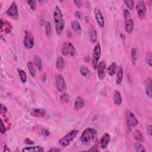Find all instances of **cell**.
<instances>
[{
    "mask_svg": "<svg viewBox=\"0 0 152 152\" xmlns=\"http://www.w3.org/2000/svg\"><path fill=\"white\" fill-rule=\"evenodd\" d=\"M54 20L56 33L57 35L60 36L64 31L65 23L62 13L58 5L55 7L54 11Z\"/></svg>",
    "mask_w": 152,
    "mask_h": 152,
    "instance_id": "cell-1",
    "label": "cell"
},
{
    "mask_svg": "<svg viewBox=\"0 0 152 152\" xmlns=\"http://www.w3.org/2000/svg\"><path fill=\"white\" fill-rule=\"evenodd\" d=\"M96 135V131L93 128H89L83 132L80 140L84 143H89L95 140Z\"/></svg>",
    "mask_w": 152,
    "mask_h": 152,
    "instance_id": "cell-2",
    "label": "cell"
},
{
    "mask_svg": "<svg viewBox=\"0 0 152 152\" xmlns=\"http://www.w3.org/2000/svg\"><path fill=\"white\" fill-rule=\"evenodd\" d=\"M78 131L77 130H73L70 132H69L67 134L64 136L62 139H61L59 141V143L60 145L62 147H67L71 143V141L76 138V137L77 135Z\"/></svg>",
    "mask_w": 152,
    "mask_h": 152,
    "instance_id": "cell-3",
    "label": "cell"
},
{
    "mask_svg": "<svg viewBox=\"0 0 152 152\" xmlns=\"http://www.w3.org/2000/svg\"><path fill=\"white\" fill-rule=\"evenodd\" d=\"M61 52L65 56H73L76 54V50L71 43L67 42L64 43V44L62 45Z\"/></svg>",
    "mask_w": 152,
    "mask_h": 152,
    "instance_id": "cell-4",
    "label": "cell"
},
{
    "mask_svg": "<svg viewBox=\"0 0 152 152\" xmlns=\"http://www.w3.org/2000/svg\"><path fill=\"white\" fill-rule=\"evenodd\" d=\"M101 55V47L100 43L97 42L96 44L93 49V56H92V64L93 68L96 69L99 64V61Z\"/></svg>",
    "mask_w": 152,
    "mask_h": 152,
    "instance_id": "cell-5",
    "label": "cell"
},
{
    "mask_svg": "<svg viewBox=\"0 0 152 152\" xmlns=\"http://www.w3.org/2000/svg\"><path fill=\"white\" fill-rule=\"evenodd\" d=\"M126 121L129 128H134L139 124L138 120L137 119L135 115L129 110H128L126 113Z\"/></svg>",
    "mask_w": 152,
    "mask_h": 152,
    "instance_id": "cell-6",
    "label": "cell"
},
{
    "mask_svg": "<svg viewBox=\"0 0 152 152\" xmlns=\"http://www.w3.org/2000/svg\"><path fill=\"white\" fill-rule=\"evenodd\" d=\"M55 83L56 89L60 93H63L66 90V84L64 78L61 74H57L55 77Z\"/></svg>",
    "mask_w": 152,
    "mask_h": 152,
    "instance_id": "cell-7",
    "label": "cell"
},
{
    "mask_svg": "<svg viewBox=\"0 0 152 152\" xmlns=\"http://www.w3.org/2000/svg\"><path fill=\"white\" fill-rule=\"evenodd\" d=\"M35 43L34 37L33 35L27 31H26L24 38V45L27 49H32Z\"/></svg>",
    "mask_w": 152,
    "mask_h": 152,
    "instance_id": "cell-8",
    "label": "cell"
},
{
    "mask_svg": "<svg viewBox=\"0 0 152 152\" xmlns=\"http://www.w3.org/2000/svg\"><path fill=\"white\" fill-rule=\"evenodd\" d=\"M136 9L137 13H138V15L140 19H143L144 17H145L146 15L147 10H146V4L143 1H140L137 3Z\"/></svg>",
    "mask_w": 152,
    "mask_h": 152,
    "instance_id": "cell-9",
    "label": "cell"
},
{
    "mask_svg": "<svg viewBox=\"0 0 152 152\" xmlns=\"http://www.w3.org/2000/svg\"><path fill=\"white\" fill-rule=\"evenodd\" d=\"M94 13H95V19L98 26L101 28H103L105 26V20L102 12L99 9L95 8L94 10Z\"/></svg>",
    "mask_w": 152,
    "mask_h": 152,
    "instance_id": "cell-10",
    "label": "cell"
},
{
    "mask_svg": "<svg viewBox=\"0 0 152 152\" xmlns=\"http://www.w3.org/2000/svg\"><path fill=\"white\" fill-rule=\"evenodd\" d=\"M7 14L13 18H17L19 17V11L17 4L15 2H13L10 7L7 10Z\"/></svg>",
    "mask_w": 152,
    "mask_h": 152,
    "instance_id": "cell-11",
    "label": "cell"
},
{
    "mask_svg": "<svg viewBox=\"0 0 152 152\" xmlns=\"http://www.w3.org/2000/svg\"><path fill=\"white\" fill-rule=\"evenodd\" d=\"M98 77L100 80H104L105 77V68H106V64L104 61L100 62L98 66Z\"/></svg>",
    "mask_w": 152,
    "mask_h": 152,
    "instance_id": "cell-12",
    "label": "cell"
},
{
    "mask_svg": "<svg viewBox=\"0 0 152 152\" xmlns=\"http://www.w3.org/2000/svg\"><path fill=\"white\" fill-rule=\"evenodd\" d=\"M45 114V110L41 108H34L31 111V115L37 118H43Z\"/></svg>",
    "mask_w": 152,
    "mask_h": 152,
    "instance_id": "cell-13",
    "label": "cell"
},
{
    "mask_svg": "<svg viewBox=\"0 0 152 152\" xmlns=\"http://www.w3.org/2000/svg\"><path fill=\"white\" fill-rule=\"evenodd\" d=\"M110 139H111V137L109 134H108V133L104 134L102 137V139H101L100 140V147L102 149H105L107 148L108 144H109V143L110 141Z\"/></svg>",
    "mask_w": 152,
    "mask_h": 152,
    "instance_id": "cell-14",
    "label": "cell"
},
{
    "mask_svg": "<svg viewBox=\"0 0 152 152\" xmlns=\"http://www.w3.org/2000/svg\"><path fill=\"white\" fill-rule=\"evenodd\" d=\"M134 24L133 20L130 18L127 19L125 20V31L128 33H131L134 30Z\"/></svg>",
    "mask_w": 152,
    "mask_h": 152,
    "instance_id": "cell-15",
    "label": "cell"
},
{
    "mask_svg": "<svg viewBox=\"0 0 152 152\" xmlns=\"http://www.w3.org/2000/svg\"><path fill=\"white\" fill-rule=\"evenodd\" d=\"M145 90L147 96L149 98L152 97V92H151V78H148L145 81Z\"/></svg>",
    "mask_w": 152,
    "mask_h": 152,
    "instance_id": "cell-16",
    "label": "cell"
},
{
    "mask_svg": "<svg viewBox=\"0 0 152 152\" xmlns=\"http://www.w3.org/2000/svg\"><path fill=\"white\" fill-rule=\"evenodd\" d=\"M123 77H124V70L122 67H119L118 71L117 78H116V83L118 85H121L123 81Z\"/></svg>",
    "mask_w": 152,
    "mask_h": 152,
    "instance_id": "cell-17",
    "label": "cell"
},
{
    "mask_svg": "<svg viewBox=\"0 0 152 152\" xmlns=\"http://www.w3.org/2000/svg\"><path fill=\"white\" fill-rule=\"evenodd\" d=\"M84 106V102L82 98L81 97H77L76 99L75 102H74V108L77 111L80 110Z\"/></svg>",
    "mask_w": 152,
    "mask_h": 152,
    "instance_id": "cell-18",
    "label": "cell"
},
{
    "mask_svg": "<svg viewBox=\"0 0 152 152\" xmlns=\"http://www.w3.org/2000/svg\"><path fill=\"white\" fill-rule=\"evenodd\" d=\"M89 38L90 40L92 43H95L97 40L98 38V35L96 31L95 30V29L94 27H91L89 29Z\"/></svg>",
    "mask_w": 152,
    "mask_h": 152,
    "instance_id": "cell-19",
    "label": "cell"
},
{
    "mask_svg": "<svg viewBox=\"0 0 152 152\" xmlns=\"http://www.w3.org/2000/svg\"><path fill=\"white\" fill-rule=\"evenodd\" d=\"M71 26L72 29L73 30L74 32L78 34L81 33V31H82L81 26L77 20H74L72 21L71 23Z\"/></svg>",
    "mask_w": 152,
    "mask_h": 152,
    "instance_id": "cell-20",
    "label": "cell"
},
{
    "mask_svg": "<svg viewBox=\"0 0 152 152\" xmlns=\"http://www.w3.org/2000/svg\"><path fill=\"white\" fill-rule=\"evenodd\" d=\"M44 149L41 146H34V147H27L22 150V151L26 152H42Z\"/></svg>",
    "mask_w": 152,
    "mask_h": 152,
    "instance_id": "cell-21",
    "label": "cell"
},
{
    "mask_svg": "<svg viewBox=\"0 0 152 152\" xmlns=\"http://www.w3.org/2000/svg\"><path fill=\"white\" fill-rule=\"evenodd\" d=\"M33 64L35 66L39 71H41L42 69V62L40 58L38 55H35L33 58Z\"/></svg>",
    "mask_w": 152,
    "mask_h": 152,
    "instance_id": "cell-22",
    "label": "cell"
},
{
    "mask_svg": "<svg viewBox=\"0 0 152 152\" xmlns=\"http://www.w3.org/2000/svg\"><path fill=\"white\" fill-rule=\"evenodd\" d=\"M114 103L117 105H120L122 103V96L119 92L115 90L114 93Z\"/></svg>",
    "mask_w": 152,
    "mask_h": 152,
    "instance_id": "cell-23",
    "label": "cell"
},
{
    "mask_svg": "<svg viewBox=\"0 0 152 152\" xmlns=\"http://www.w3.org/2000/svg\"><path fill=\"white\" fill-rule=\"evenodd\" d=\"M133 135H134V137L135 138V139L139 143L144 142V136L139 130H135V131L134 132Z\"/></svg>",
    "mask_w": 152,
    "mask_h": 152,
    "instance_id": "cell-24",
    "label": "cell"
},
{
    "mask_svg": "<svg viewBox=\"0 0 152 152\" xmlns=\"http://www.w3.org/2000/svg\"><path fill=\"white\" fill-rule=\"evenodd\" d=\"M56 68L59 70H62L65 68V61L63 58L60 56L57 58L56 62Z\"/></svg>",
    "mask_w": 152,
    "mask_h": 152,
    "instance_id": "cell-25",
    "label": "cell"
},
{
    "mask_svg": "<svg viewBox=\"0 0 152 152\" xmlns=\"http://www.w3.org/2000/svg\"><path fill=\"white\" fill-rule=\"evenodd\" d=\"M117 64H116L115 62H112L109 66V67L108 68V74H109L110 76H114V74L116 73V71H117Z\"/></svg>",
    "mask_w": 152,
    "mask_h": 152,
    "instance_id": "cell-26",
    "label": "cell"
},
{
    "mask_svg": "<svg viewBox=\"0 0 152 152\" xmlns=\"http://www.w3.org/2000/svg\"><path fill=\"white\" fill-rule=\"evenodd\" d=\"M27 66L29 70V71L31 74V75L33 77H35L36 76V71H35V65H33V63L32 61H29L27 64Z\"/></svg>",
    "mask_w": 152,
    "mask_h": 152,
    "instance_id": "cell-27",
    "label": "cell"
},
{
    "mask_svg": "<svg viewBox=\"0 0 152 152\" xmlns=\"http://www.w3.org/2000/svg\"><path fill=\"white\" fill-rule=\"evenodd\" d=\"M17 72L20 76L21 82H22L23 83H25L27 81V75H26V72L24 70H21L20 68L17 69Z\"/></svg>",
    "mask_w": 152,
    "mask_h": 152,
    "instance_id": "cell-28",
    "label": "cell"
},
{
    "mask_svg": "<svg viewBox=\"0 0 152 152\" xmlns=\"http://www.w3.org/2000/svg\"><path fill=\"white\" fill-rule=\"evenodd\" d=\"M45 29L46 36L50 38L52 35V27L49 21H47V22L45 23Z\"/></svg>",
    "mask_w": 152,
    "mask_h": 152,
    "instance_id": "cell-29",
    "label": "cell"
},
{
    "mask_svg": "<svg viewBox=\"0 0 152 152\" xmlns=\"http://www.w3.org/2000/svg\"><path fill=\"white\" fill-rule=\"evenodd\" d=\"M131 60L133 64L135 65L137 60V49L135 48H133L131 49Z\"/></svg>",
    "mask_w": 152,
    "mask_h": 152,
    "instance_id": "cell-30",
    "label": "cell"
},
{
    "mask_svg": "<svg viewBox=\"0 0 152 152\" xmlns=\"http://www.w3.org/2000/svg\"><path fill=\"white\" fill-rule=\"evenodd\" d=\"M80 71L81 74L84 77L88 76L90 73L89 70L88 69V68L86 67V66H84L81 67L80 69Z\"/></svg>",
    "mask_w": 152,
    "mask_h": 152,
    "instance_id": "cell-31",
    "label": "cell"
},
{
    "mask_svg": "<svg viewBox=\"0 0 152 152\" xmlns=\"http://www.w3.org/2000/svg\"><path fill=\"white\" fill-rule=\"evenodd\" d=\"M134 147L137 151L139 152H146V150L144 148L143 146L140 143H137L134 144Z\"/></svg>",
    "mask_w": 152,
    "mask_h": 152,
    "instance_id": "cell-32",
    "label": "cell"
},
{
    "mask_svg": "<svg viewBox=\"0 0 152 152\" xmlns=\"http://www.w3.org/2000/svg\"><path fill=\"white\" fill-rule=\"evenodd\" d=\"M27 3L29 5L31 9L33 11H35L37 8V3L36 1H27Z\"/></svg>",
    "mask_w": 152,
    "mask_h": 152,
    "instance_id": "cell-33",
    "label": "cell"
},
{
    "mask_svg": "<svg viewBox=\"0 0 152 152\" xmlns=\"http://www.w3.org/2000/svg\"><path fill=\"white\" fill-rule=\"evenodd\" d=\"M151 58H152L151 52H149L146 55V62L150 67H151V63H152Z\"/></svg>",
    "mask_w": 152,
    "mask_h": 152,
    "instance_id": "cell-34",
    "label": "cell"
},
{
    "mask_svg": "<svg viewBox=\"0 0 152 152\" xmlns=\"http://www.w3.org/2000/svg\"><path fill=\"white\" fill-rule=\"evenodd\" d=\"M124 3L129 10L133 9L134 5V2L133 1H128V0H127V1H124Z\"/></svg>",
    "mask_w": 152,
    "mask_h": 152,
    "instance_id": "cell-35",
    "label": "cell"
},
{
    "mask_svg": "<svg viewBox=\"0 0 152 152\" xmlns=\"http://www.w3.org/2000/svg\"><path fill=\"white\" fill-rule=\"evenodd\" d=\"M61 100L62 101V102L67 103V102H68V101H69L70 97H69V96L68 95H67V94H64V95H61Z\"/></svg>",
    "mask_w": 152,
    "mask_h": 152,
    "instance_id": "cell-36",
    "label": "cell"
},
{
    "mask_svg": "<svg viewBox=\"0 0 152 152\" xmlns=\"http://www.w3.org/2000/svg\"><path fill=\"white\" fill-rule=\"evenodd\" d=\"M7 112V108L4 106L3 104L1 105V108H0V114L1 115H4L6 114Z\"/></svg>",
    "mask_w": 152,
    "mask_h": 152,
    "instance_id": "cell-37",
    "label": "cell"
},
{
    "mask_svg": "<svg viewBox=\"0 0 152 152\" xmlns=\"http://www.w3.org/2000/svg\"><path fill=\"white\" fill-rule=\"evenodd\" d=\"M5 131H6V129H5V125L4 124L3 121L1 119V134H5Z\"/></svg>",
    "mask_w": 152,
    "mask_h": 152,
    "instance_id": "cell-38",
    "label": "cell"
},
{
    "mask_svg": "<svg viewBox=\"0 0 152 152\" xmlns=\"http://www.w3.org/2000/svg\"><path fill=\"white\" fill-rule=\"evenodd\" d=\"M74 3L78 8H81L83 5V2L82 1H74Z\"/></svg>",
    "mask_w": 152,
    "mask_h": 152,
    "instance_id": "cell-39",
    "label": "cell"
},
{
    "mask_svg": "<svg viewBox=\"0 0 152 152\" xmlns=\"http://www.w3.org/2000/svg\"><path fill=\"white\" fill-rule=\"evenodd\" d=\"M42 134L45 137H48L49 135V132L46 129H43L42 130Z\"/></svg>",
    "mask_w": 152,
    "mask_h": 152,
    "instance_id": "cell-40",
    "label": "cell"
},
{
    "mask_svg": "<svg viewBox=\"0 0 152 152\" xmlns=\"http://www.w3.org/2000/svg\"><path fill=\"white\" fill-rule=\"evenodd\" d=\"M147 133H148V134L151 137V134H152V132H151V125H149L147 127Z\"/></svg>",
    "mask_w": 152,
    "mask_h": 152,
    "instance_id": "cell-41",
    "label": "cell"
},
{
    "mask_svg": "<svg viewBox=\"0 0 152 152\" xmlns=\"http://www.w3.org/2000/svg\"><path fill=\"white\" fill-rule=\"evenodd\" d=\"M129 11L127 9H125L124 11V16L126 19H128V17L129 16Z\"/></svg>",
    "mask_w": 152,
    "mask_h": 152,
    "instance_id": "cell-42",
    "label": "cell"
},
{
    "mask_svg": "<svg viewBox=\"0 0 152 152\" xmlns=\"http://www.w3.org/2000/svg\"><path fill=\"white\" fill-rule=\"evenodd\" d=\"M25 143H26V144H32L33 143V142L32 141H31L30 139H27L25 140Z\"/></svg>",
    "mask_w": 152,
    "mask_h": 152,
    "instance_id": "cell-43",
    "label": "cell"
},
{
    "mask_svg": "<svg viewBox=\"0 0 152 152\" xmlns=\"http://www.w3.org/2000/svg\"><path fill=\"white\" fill-rule=\"evenodd\" d=\"M49 151H60L61 150L59 149H51L49 150Z\"/></svg>",
    "mask_w": 152,
    "mask_h": 152,
    "instance_id": "cell-44",
    "label": "cell"
}]
</instances>
